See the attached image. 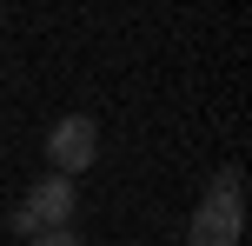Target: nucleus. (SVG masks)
I'll use <instances>...</instances> for the list:
<instances>
[{
	"label": "nucleus",
	"mask_w": 252,
	"mask_h": 246,
	"mask_svg": "<svg viewBox=\"0 0 252 246\" xmlns=\"http://www.w3.org/2000/svg\"><path fill=\"white\" fill-rule=\"evenodd\" d=\"M20 207L33 213V226H40V233H66V220H73L80 193H73V180H60V173H47V180H33V193H27Z\"/></svg>",
	"instance_id": "nucleus-3"
},
{
	"label": "nucleus",
	"mask_w": 252,
	"mask_h": 246,
	"mask_svg": "<svg viewBox=\"0 0 252 246\" xmlns=\"http://www.w3.org/2000/svg\"><path fill=\"white\" fill-rule=\"evenodd\" d=\"M239 233H246V200L206 186V200L192 207V220H186V240L192 246H239Z\"/></svg>",
	"instance_id": "nucleus-2"
},
{
	"label": "nucleus",
	"mask_w": 252,
	"mask_h": 246,
	"mask_svg": "<svg viewBox=\"0 0 252 246\" xmlns=\"http://www.w3.org/2000/svg\"><path fill=\"white\" fill-rule=\"evenodd\" d=\"M213 193H246V180H239V167H219V173H213Z\"/></svg>",
	"instance_id": "nucleus-4"
},
{
	"label": "nucleus",
	"mask_w": 252,
	"mask_h": 246,
	"mask_svg": "<svg viewBox=\"0 0 252 246\" xmlns=\"http://www.w3.org/2000/svg\"><path fill=\"white\" fill-rule=\"evenodd\" d=\"M7 226H13L20 240H33V233H40V226H33V213H27V207H13V213H7Z\"/></svg>",
	"instance_id": "nucleus-5"
},
{
	"label": "nucleus",
	"mask_w": 252,
	"mask_h": 246,
	"mask_svg": "<svg viewBox=\"0 0 252 246\" xmlns=\"http://www.w3.org/2000/svg\"><path fill=\"white\" fill-rule=\"evenodd\" d=\"M47 160H53V173H60V180H80V173L100 160V120H93V113L53 120V127H47Z\"/></svg>",
	"instance_id": "nucleus-1"
},
{
	"label": "nucleus",
	"mask_w": 252,
	"mask_h": 246,
	"mask_svg": "<svg viewBox=\"0 0 252 246\" xmlns=\"http://www.w3.org/2000/svg\"><path fill=\"white\" fill-rule=\"evenodd\" d=\"M27 246H80V240H73V233H33Z\"/></svg>",
	"instance_id": "nucleus-6"
}]
</instances>
